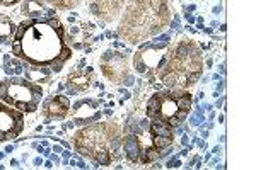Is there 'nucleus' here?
Instances as JSON below:
<instances>
[{
    "mask_svg": "<svg viewBox=\"0 0 256 170\" xmlns=\"http://www.w3.org/2000/svg\"><path fill=\"white\" fill-rule=\"evenodd\" d=\"M12 55L24 63L48 66L52 72H60L72 56V49L65 41L64 24L56 17L26 19L18 26L12 38Z\"/></svg>",
    "mask_w": 256,
    "mask_h": 170,
    "instance_id": "nucleus-1",
    "label": "nucleus"
},
{
    "mask_svg": "<svg viewBox=\"0 0 256 170\" xmlns=\"http://www.w3.org/2000/svg\"><path fill=\"white\" fill-rule=\"evenodd\" d=\"M204 72L202 51L192 41L183 39L171 53L168 51L166 60L159 66V78L168 89L186 90L195 85Z\"/></svg>",
    "mask_w": 256,
    "mask_h": 170,
    "instance_id": "nucleus-2",
    "label": "nucleus"
},
{
    "mask_svg": "<svg viewBox=\"0 0 256 170\" xmlns=\"http://www.w3.org/2000/svg\"><path fill=\"white\" fill-rule=\"evenodd\" d=\"M174 133L172 128L164 123L144 119L134 131L123 140V148L132 162H148L159 159L164 150L172 143Z\"/></svg>",
    "mask_w": 256,
    "mask_h": 170,
    "instance_id": "nucleus-3",
    "label": "nucleus"
},
{
    "mask_svg": "<svg viewBox=\"0 0 256 170\" xmlns=\"http://www.w3.org/2000/svg\"><path fill=\"white\" fill-rule=\"evenodd\" d=\"M168 20L166 0H134L126 10L125 22H122V32L132 43H138L159 32Z\"/></svg>",
    "mask_w": 256,
    "mask_h": 170,
    "instance_id": "nucleus-4",
    "label": "nucleus"
},
{
    "mask_svg": "<svg viewBox=\"0 0 256 170\" xmlns=\"http://www.w3.org/2000/svg\"><path fill=\"white\" fill-rule=\"evenodd\" d=\"M77 152L101 165H110L118 157L122 135L118 126L110 123H96L80 130L74 136Z\"/></svg>",
    "mask_w": 256,
    "mask_h": 170,
    "instance_id": "nucleus-5",
    "label": "nucleus"
},
{
    "mask_svg": "<svg viewBox=\"0 0 256 170\" xmlns=\"http://www.w3.org/2000/svg\"><path fill=\"white\" fill-rule=\"evenodd\" d=\"M192 94L181 89L159 90L147 102V118L164 123L172 130L186 119L192 111Z\"/></svg>",
    "mask_w": 256,
    "mask_h": 170,
    "instance_id": "nucleus-6",
    "label": "nucleus"
},
{
    "mask_svg": "<svg viewBox=\"0 0 256 170\" xmlns=\"http://www.w3.org/2000/svg\"><path fill=\"white\" fill-rule=\"evenodd\" d=\"M43 99V89L32 84L28 78L9 75L0 82V101L6 102L20 113H34L38 111Z\"/></svg>",
    "mask_w": 256,
    "mask_h": 170,
    "instance_id": "nucleus-7",
    "label": "nucleus"
},
{
    "mask_svg": "<svg viewBox=\"0 0 256 170\" xmlns=\"http://www.w3.org/2000/svg\"><path fill=\"white\" fill-rule=\"evenodd\" d=\"M169 51V38L164 41H156V43H147L134 55V68L140 75H148V73L159 70L162 61L166 60Z\"/></svg>",
    "mask_w": 256,
    "mask_h": 170,
    "instance_id": "nucleus-8",
    "label": "nucleus"
},
{
    "mask_svg": "<svg viewBox=\"0 0 256 170\" xmlns=\"http://www.w3.org/2000/svg\"><path fill=\"white\" fill-rule=\"evenodd\" d=\"M24 130V113L0 102V142L14 140Z\"/></svg>",
    "mask_w": 256,
    "mask_h": 170,
    "instance_id": "nucleus-9",
    "label": "nucleus"
},
{
    "mask_svg": "<svg viewBox=\"0 0 256 170\" xmlns=\"http://www.w3.org/2000/svg\"><path fill=\"white\" fill-rule=\"evenodd\" d=\"M101 70L106 78H110L113 84H122L128 77L126 56L122 53L108 51L101 58Z\"/></svg>",
    "mask_w": 256,
    "mask_h": 170,
    "instance_id": "nucleus-10",
    "label": "nucleus"
},
{
    "mask_svg": "<svg viewBox=\"0 0 256 170\" xmlns=\"http://www.w3.org/2000/svg\"><path fill=\"white\" fill-rule=\"evenodd\" d=\"M99 104L92 99H82V101H77L72 107V119L76 124H90L96 123L99 118H101V111L98 109Z\"/></svg>",
    "mask_w": 256,
    "mask_h": 170,
    "instance_id": "nucleus-11",
    "label": "nucleus"
},
{
    "mask_svg": "<svg viewBox=\"0 0 256 170\" xmlns=\"http://www.w3.org/2000/svg\"><path fill=\"white\" fill-rule=\"evenodd\" d=\"M43 113L46 119H64L70 113V102L65 95H53L43 104Z\"/></svg>",
    "mask_w": 256,
    "mask_h": 170,
    "instance_id": "nucleus-12",
    "label": "nucleus"
},
{
    "mask_svg": "<svg viewBox=\"0 0 256 170\" xmlns=\"http://www.w3.org/2000/svg\"><path fill=\"white\" fill-rule=\"evenodd\" d=\"M20 14L28 19H52L53 17V9H50L43 0H22L20 5Z\"/></svg>",
    "mask_w": 256,
    "mask_h": 170,
    "instance_id": "nucleus-13",
    "label": "nucleus"
},
{
    "mask_svg": "<svg viewBox=\"0 0 256 170\" xmlns=\"http://www.w3.org/2000/svg\"><path fill=\"white\" fill-rule=\"evenodd\" d=\"M24 73L26 78L32 84H48L52 80V70L48 66H38V65H30L24 63Z\"/></svg>",
    "mask_w": 256,
    "mask_h": 170,
    "instance_id": "nucleus-14",
    "label": "nucleus"
},
{
    "mask_svg": "<svg viewBox=\"0 0 256 170\" xmlns=\"http://www.w3.org/2000/svg\"><path fill=\"white\" fill-rule=\"evenodd\" d=\"M89 85H90V78L88 73L74 72V73H70L67 78V89L70 92H82V90H88Z\"/></svg>",
    "mask_w": 256,
    "mask_h": 170,
    "instance_id": "nucleus-15",
    "label": "nucleus"
},
{
    "mask_svg": "<svg viewBox=\"0 0 256 170\" xmlns=\"http://www.w3.org/2000/svg\"><path fill=\"white\" fill-rule=\"evenodd\" d=\"M16 31H18V26L14 24V20L2 15V17H0V44L10 43Z\"/></svg>",
    "mask_w": 256,
    "mask_h": 170,
    "instance_id": "nucleus-16",
    "label": "nucleus"
},
{
    "mask_svg": "<svg viewBox=\"0 0 256 170\" xmlns=\"http://www.w3.org/2000/svg\"><path fill=\"white\" fill-rule=\"evenodd\" d=\"M2 70L7 75H19L24 70V61L14 55H6L2 60Z\"/></svg>",
    "mask_w": 256,
    "mask_h": 170,
    "instance_id": "nucleus-17",
    "label": "nucleus"
},
{
    "mask_svg": "<svg viewBox=\"0 0 256 170\" xmlns=\"http://www.w3.org/2000/svg\"><path fill=\"white\" fill-rule=\"evenodd\" d=\"M46 2L50 3V5L56 7V9H72V7H76L77 3L80 2V0H46Z\"/></svg>",
    "mask_w": 256,
    "mask_h": 170,
    "instance_id": "nucleus-18",
    "label": "nucleus"
},
{
    "mask_svg": "<svg viewBox=\"0 0 256 170\" xmlns=\"http://www.w3.org/2000/svg\"><path fill=\"white\" fill-rule=\"evenodd\" d=\"M19 0H0V5H4V7H10V5H16Z\"/></svg>",
    "mask_w": 256,
    "mask_h": 170,
    "instance_id": "nucleus-19",
    "label": "nucleus"
},
{
    "mask_svg": "<svg viewBox=\"0 0 256 170\" xmlns=\"http://www.w3.org/2000/svg\"><path fill=\"white\" fill-rule=\"evenodd\" d=\"M0 68H2V65H0Z\"/></svg>",
    "mask_w": 256,
    "mask_h": 170,
    "instance_id": "nucleus-20",
    "label": "nucleus"
}]
</instances>
